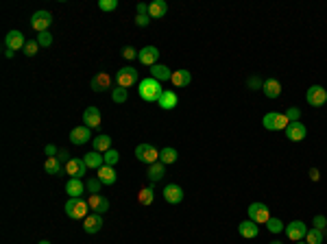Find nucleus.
Instances as JSON below:
<instances>
[{
	"label": "nucleus",
	"mask_w": 327,
	"mask_h": 244,
	"mask_svg": "<svg viewBox=\"0 0 327 244\" xmlns=\"http://www.w3.org/2000/svg\"><path fill=\"white\" fill-rule=\"evenodd\" d=\"M164 94V87L162 83L157 79H153V76H149V79H142L140 81V87H138V96L142 98L144 102H157L162 98Z\"/></svg>",
	"instance_id": "f257e3e1"
},
{
	"label": "nucleus",
	"mask_w": 327,
	"mask_h": 244,
	"mask_svg": "<svg viewBox=\"0 0 327 244\" xmlns=\"http://www.w3.org/2000/svg\"><path fill=\"white\" fill-rule=\"evenodd\" d=\"M66 216H70L72 220H85L90 216V205H87V201H83V198H68Z\"/></svg>",
	"instance_id": "f03ea898"
},
{
	"label": "nucleus",
	"mask_w": 327,
	"mask_h": 244,
	"mask_svg": "<svg viewBox=\"0 0 327 244\" xmlns=\"http://www.w3.org/2000/svg\"><path fill=\"white\" fill-rule=\"evenodd\" d=\"M262 124H264V129H268V131H286V126L290 124V122H288L286 114L271 111V114H266L264 118H262Z\"/></svg>",
	"instance_id": "7ed1b4c3"
},
{
	"label": "nucleus",
	"mask_w": 327,
	"mask_h": 244,
	"mask_svg": "<svg viewBox=\"0 0 327 244\" xmlns=\"http://www.w3.org/2000/svg\"><path fill=\"white\" fill-rule=\"evenodd\" d=\"M135 157H138L142 164L153 166V164L159 162V150L155 148L153 144H138L135 146Z\"/></svg>",
	"instance_id": "20e7f679"
},
{
	"label": "nucleus",
	"mask_w": 327,
	"mask_h": 244,
	"mask_svg": "<svg viewBox=\"0 0 327 244\" xmlns=\"http://www.w3.org/2000/svg\"><path fill=\"white\" fill-rule=\"evenodd\" d=\"M247 212H249V220H253L257 224H266L271 220V209L264 203H251Z\"/></svg>",
	"instance_id": "39448f33"
},
{
	"label": "nucleus",
	"mask_w": 327,
	"mask_h": 244,
	"mask_svg": "<svg viewBox=\"0 0 327 244\" xmlns=\"http://www.w3.org/2000/svg\"><path fill=\"white\" fill-rule=\"evenodd\" d=\"M138 83V70L135 68H131V66H125V68H120L118 70V74H116V85H120V87H131V85H135Z\"/></svg>",
	"instance_id": "423d86ee"
},
{
	"label": "nucleus",
	"mask_w": 327,
	"mask_h": 244,
	"mask_svg": "<svg viewBox=\"0 0 327 244\" xmlns=\"http://www.w3.org/2000/svg\"><path fill=\"white\" fill-rule=\"evenodd\" d=\"M305 100L310 102L312 107H323L325 102H327V90H325L323 85H312V87H307Z\"/></svg>",
	"instance_id": "0eeeda50"
},
{
	"label": "nucleus",
	"mask_w": 327,
	"mask_h": 244,
	"mask_svg": "<svg viewBox=\"0 0 327 244\" xmlns=\"http://www.w3.org/2000/svg\"><path fill=\"white\" fill-rule=\"evenodd\" d=\"M52 24V16L48 11H35L31 16V28L37 33H44L48 31V26Z\"/></svg>",
	"instance_id": "6e6552de"
},
{
	"label": "nucleus",
	"mask_w": 327,
	"mask_h": 244,
	"mask_svg": "<svg viewBox=\"0 0 327 244\" xmlns=\"http://www.w3.org/2000/svg\"><path fill=\"white\" fill-rule=\"evenodd\" d=\"M286 236L290 238V240H295V242H301L305 238V233H307V224L303 220H292L290 224H286Z\"/></svg>",
	"instance_id": "1a4fd4ad"
},
{
	"label": "nucleus",
	"mask_w": 327,
	"mask_h": 244,
	"mask_svg": "<svg viewBox=\"0 0 327 244\" xmlns=\"http://www.w3.org/2000/svg\"><path fill=\"white\" fill-rule=\"evenodd\" d=\"M305 135H307V129L301 122H290V124L286 126V138L290 140V142H303Z\"/></svg>",
	"instance_id": "9d476101"
},
{
	"label": "nucleus",
	"mask_w": 327,
	"mask_h": 244,
	"mask_svg": "<svg viewBox=\"0 0 327 244\" xmlns=\"http://www.w3.org/2000/svg\"><path fill=\"white\" fill-rule=\"evenodd\" d=\"M87 172V166L79 157H70V162L66 164V174H70V179H81Z\"/></svg>",
	"instance_id": "9b49d317"
},
{
	"label": "nucleus",
	"mask_w": 327,
	"mask_h": 244,
	"mask_svg": "<svg viewBox=\"0 0 327 244\" xmlns=\"http://www.w3.org/2000/svg\"><path fill=\"white\" fill-rule=\"evenodd\" d=\"M164 201L170 203V205H177L183 201V188L177 183H168L164 188Z\"/></svg>",
	"instance_id": "f8f14e48"
},
{
	"label": "nucleus",
	"mask_w": 327,
	"mask_h": 244,
	"mask_svg": "<svg viewBox=\"0 0 327 244\" xmlns=\"http://www.w3.org/2000/svg\"><path fill=\"white\" fill-rule=\"evenodd\" d=\"M26 46V40H24V35L20 31H9L7 33V37H4V48L7 50H20V48Z\"/></svg>",
	"instance_id": "ddd939ff"
},
{
	"label": "nucleus",
	"mask_w": 327,
	"mask_h": 244,
	"mask_svg": "<svg viewBox=\"0 0 327 244\" xmlns=\"http://www.w3.org/2000/svg\"><path fill=\"white\" fill-rule=\"evenodd\" d=\"M90 140H92V131H90V126L81 124V126H76V129H72V131H70V142H72V144L83 146V144L90 142Z\"/></svg>",
	"instance_id": "4468645a"
},
{
	"label": "nucleus",
	"mask_w": 327,
	"mask_h": 244,
	"mask_svg": "<svg viewBox=\"0 0 327 244\" xmlns=\"http://www.w3.org/2000/svg\"><path fill=\"white\" fill-rule=\"evenodd\" d=\"M138 59H140V63H144V66L153 68L155 63H157V59H159V50L155 46H144L142 50L138 52Z\"/></svg>",
	"instance_id": "2eb2a0df"
},
{
	"label": "nucleus",
	"mask_w": 327,
	"mask_h": 244,
	"mask_svg": "<svg viewBox=\"0 0 327 244\" xmlns=\"http://www.w3.org/2000/svg\"><path fill=\"white\" fill-rule=\"evenodd\" d=\"M85 201L94 214H105L107 209H109V201H107L105 196H101V194H90Z\"/></svg>",
	"instance_id": "dca6fc26"
},
{
	"label": "nucleus",
	"mask_w": 327,
	"mask_h": 244,
	"mask_svg": "<svg viewBox=\"0 0 327 244\" xmlns=\"http://www.w3.org/2000/svg\"><path fill=\"white\" fill-rule=\"evenodd\" d=\"M238 233H240L245 240H253V238L260 236V227H257V222L253 220H245L238 224Z\"/></svg>",
	"instance_id": "f3484780"
},
{
	"label": "nucleus",
	"mask_w": 327,
	"mask_h": 244,
	"mask_svg": "<svg viewBox=\"0 0 327 244\" xmlns=\"http://www.w3.org/2000/svg\"><path fill=\"white\" fill-rule=\"evenodd\" d=\"M83 229H85V233H99L102 229V214L92 212L90 216L83 220Z\"/></svg>",
	"instance_id": "a211bd4d"
},
{
	"label": "nucleus",
	"mask_w": 327,
	"mask_h": 244,
	"mask_svg": "<svg viewBox=\"0 0 327 244\" xmlns=\"http://www.w3.org/2000/svg\"><path fill=\"white\" fill-rule=\"evenodd\" d=\"M83 122H85V126H90V129H94V126H101V109L99 107H87L85 111H83Z\"/></svg>",
	"instance_id": "6ab92c4d"
},
{
	"label": "nucleus",
	"mask_w": 327,
	"mask_h": 244,
	"mask_svg": "<svg viewBox=\"0 0 327 244\" xmlns=\"http://www.w3.org/2000/svg\"><path fill=\"white\" fill-rule=\"evenodd\" d=\"M166 13H168V4H166L164 0H153V2L149 4V18L151 20H159V18H164Z\"/></svg>",
	"instance_id": "aec40b11"
},
{
	"label": "nucleus",
	"mask_w": 327,
	"mask_h": 244,
	"mask_svg": "<svg viewBox=\"0 0 327 244\" xmlns=\"http://www.w3.org/2000/svg\"><path fill=\"white\" fill-rule=\"evenodd\" d=\"M96 179H99L102 185H114L116 179H118V174H116L114 166H102V168H99V177Z\"/></svg>",
	"instance_id": "412c9836"
},
{
	"label": "nucleus",
	"mask_w": 327,
	"mask_h": 244,
	"mask_svg": "<svg viewBox=\"0 0 327 244\" xmlns=\"http://www.w3.org/2000/svg\"><path fill=\"white\" fill-rule=\"evenodd\" d=\"M109 87H111V76L107 72H101V74H96L92 79V90L94 92H107Z\"/></svg>",
	"instance_id": "4be33fe9"
},
{
	"label": "nucleus",
	"mask_w": 327,
	"mask_h": 244,
	"mask_svg": "<svg viewBox=\"0 0 327 244\" xmlns=\"http://www.w3.org/2000/svg\"><path fill=\"white\" fill-rule=\"evenodd\" d=\"M170 83H173L175 87H188L190 83H192V74H190L188 70H175L173 76H170Z\"/></svg>",
	"instance_id": "5701e85b"
},
{
	"label": "nucleus",
	"mask_w": 327,
	"mask_h": 244,
	"mask_svg": "<svg viewBox=\"0 0 327 244\" xmlns=\"http://www.w3.org/2000/svg\"><path fill=\"white\" fill-rule=\"evenodd\" d=\"M85 185H83L81 179H70L66 183V192L70 194V198H83V192H85Z\"/></svg>",
	"instance_id": "b1692460"
},
{
	"label": "nucleus",
	"mask_w": 327,
	"mask_h": 244,
	"mask_svg": "<svg viewBox=\"0 0 327 244\" xmlns=\"http://www.w3.org/2000/svg\"><path fill=\"white\" fill-rule=\"evenodd\" d=\"M44 170H46L48 174H55V177H61V174H66V166H63L57 157H48L46 164H44Z\"/></svg>",
	"instance_id": "393cba45"
},
{
	"label": "nucleus",
	"mask_w": 327,
	"mask_h": 244,
	"mask_svg": "<svg viewBox=\"0 0 327 244\" xmlns=\"http://www.w3.org/2000/svg\"><path fill=\"white\" fill-rule=\"evenodd\" d=\"M262 92H264L266 98H277V96L281 94V83L277 79H266L264 81V87H262Z\"/></svg>",
	"instance_id": "a878e982"
},
{
	"label": "nucleus",
	"mask_w": 327,
	"mask_h": 244,
	"mask_svg": "<svg viewBox=\"0 0 327 244\" xmlns=\"http://www.w3.org/2000/svg\"><path fill=\"white\" fill-rule=\"evenodd\" d=\"M177 102H179V98H177V94H175V92L164 90V94H162V98L157 100V105L162 107V109L170 111V109H175V107H177Z\"/></svg>",
	"instance_id": "bb28decb"
},
{
	"label": "nucleus",
	"mask_w": 327,
	"mask_h": 244,
	"mask_svg": "<svg viewBox=\"0 0 327 244\" xmlns=\"http://www.w3.org/2000/svg\"><path fill=\"white\" fill-rule=\"evenodd\" d=\"M83 162H85L87 168H94L99 170L105 166V159H102V153H99V150H92V153H87L85 157H83Z\"/></svg>",
	"instance_id": "cd10ccee"
},
{
	"label": "nucleus",
	"mask_w": 327,
	"mask_h": 244,
	"mask_svg": "<svg viewBox=\"0 0 327 244\" xmlns=\"http://www.w3.org/2000/svg\"><path fill=\"white\" fill-rule=\"evenodd\" d=\"M151 76H153V79H157L159 83H162V81H170L173 72H170V68L162 66V63H155V66L151 68Z\"/></svg>",
	"instance_id": "c85d7f7f"
},
{
	"label": "nucleus",
	"mask_w": 327,
	"mask_h": 244,
	"mask_svg": "<svg viewBox=\"0 0 327 244\" xmlns=\"http://www.w3.org/2000/svg\"><path fill=\"white\" fill-rule=\"evenodd\" d=\"M149 179H151V183H157V181H162L164 179V174H166V166L162 162H157V164H153V166H149Z\"/></svg>",
	"instance_id": "c756f323"
},
{
	"label": "nucleus",
	"mask_w": 327,
	"mask_h": 244,
	"mask_svg": "<svg viewBox=\"0 0 327 244\" xmlns=\"http://www.w3.org/2000/svg\"><path fill=\"white\" fill-rule=\"evenodd\" d=\"M179 159V153H177V148H170V146H166V148L159 150V162H162L164 166H170V164H175Z\"/></svg>",
	"instance_id": "7c9ffc66"
},
{
	"label": "nucleus",
	"mask_w": 327,
	"mask_h": 244,
	"mask_svg": "<svg viewBox=\"0 0 327 244\" xmlns=\"http://www.w3.org/2000/svg\"><path fill=\"white\" fill-rule=\"evenodd\" d=\"M92 142H94V150H99V153H107V150L111 148V138H109V135H105V133L96 135Z\"/></svg>",
	"instance_id": "2f4dec72"
},
{
	"label": "nucleus",
	"mask_w": 327,
	"mask_h": 244,
	"mask_svg": "<svg viewBox=\"0 0 327 244\" xmlns=\"http://www.w3.org/2000/svg\"><path fill=\"white\" fill-rule=\"evenodd\" d=\"M325 240V233L323 231H319V229H307V233H305V242L307 244H323Z\"/></svg>",
	"instance_id": "473e14b6"
},
{
	"label": "nucleus",
	"mask_w": 327,
	"mask_h": 244,
	"mask_svg": "<svg viewBox=\"0 0 327 244\" xmlns=\"http://www.w3.org/2000/svg\"><path fill=\"white\" fill-rule=\"evenodd\" d=\"M153 201H155V190L153 188L140 190V194H138V203L140 205H153Z\"/></svg>",
	"instance_id": "72a5a7b5"
},
{
	"label": "nucleus",
	"mask_w": 327,
	"mask_h": 244,
	"mask_svg": "<svg viewBox=\"0 0 327 244\" xmlns=\"http://www.w3.org/2000/svg\"><path fill=\"white\" fill-rule=\"evenodd\" d=\"M111 98H114V102H126V98H129V92L125 90V87H120V85H116L114 90H111Z\"/></svg>",
	"instance_id": "f704fd0d"
},
{
	"label": "nucleus",
	"mask_w": 327,
	"mask_h": 244,
	"mask_svg": "<svg viewBox=\"0 0 327 244\" xmlns=\"http://www.w3.org/2000/svg\"><path fill=\"white\" fill-rule=\"evenodd\" d=\"M102 159H105V166H116L118 159H120V155H118V150L109 148L107 153H102Z\"/></svg>",
	"instance_id": "c9c22d12"
},
{
	"label": "nucleus",
	"mask_w": 327,
	"mask_h": 244,
	"mask_svg": "<svg viewBox=\"0 0 327 244\" xmlns=\"http://www.w3.org/2000/svg\"><path fill=\"white\" fill-rule=\"evenodd\" d=\"M266 227H268V231H271V233H281L286 229L284 222H281L279 218H271V220L266 222Z\"/></svg>",
	"instance_id": "e433bc0d"
},
{
	"label": "nucleus",
	"mask_w": 327,
	"mask_h": 244,
	"mask_svg": "<svg viewBox=\"0 0 327 244\" xmlns=\"http://www.w3.org/2000/svg\"><path fill=\"white\" fill-rule=\"evenodd\" d=\"M37 48H40L37 40H28L26 46H24V55H26V57H35L37 55Z\"/></svg>",
	"instance_id": "4c0bfd02"
},
{
	"label": "nucleus",
	"mask_w": 327,
	"mask_h": 244,
	"mask_svg": "<svg viewBox=\"0 0 327 244\" xmlns=\"http://www.w3.org/2000/svg\"><path fill=\"white\" fill-rule=\"evenodd\" d=\"M284 114H286L288 122H299V118H301V109H297V107H288Z\"/></svg>",
	"instance_id": "58836bf2"
},
{
	"label": "nucleus",
	"mask_w": 327,
	"mask_h": 244,
	"mask_svg": "<svg viewBox=\"0 0 327 244\" xmlns=\"http://www.w3.org/2000/svg\"><path fill=\"white\" fill-rule=\"evenodd\" d=\"M37 44L40 46H44V48H48L52 44V35L48 31H44V33H37Z\"/></svg>",
	"instance_id": "ea45409f"
},
{
	"label": "nucleus",
	"mask_w": 327,
	"mask_h": 244,
	"mask_svg": "<svg viewBox=\"0 0 327 244\" xmlns=\"http://www.w3.org/2000/svg\"><path fill=\"white\" fill-rule=\"evenodd\" d=\"M312 224H314V229H319V231H323L327 233V218L325 216H314V220H312Z\"/></svg>",
	"instance_id": "a19ab883"
},
{
	"label": "nucleus",
	"mask_w": 327,
	"mask_h": 244,
	"mask_svg": "<svg viewBox=\"0 0 327 244\" xmlns=\"http://www.w3.org/2000/svg\"><path fill=\"white\" fill-rule=\"evenodd\" d=\"M116 7H118V0H99L101 11H114Z\"/></svg>",
	"instance_id": "79ce46f5"
},
{
	"label": "nucleus",
	"mask_w": 327,
	"mask_h": 244,
	"mask_svg": "<svg viewBox=\"0 0 327 244\" xmlns=\"http://www.w3.org/2000/svg\"><path fill=\"white\" fill-rule=\"evenodd\" d=\"M101 181H99V179H90V181H87L85 183V188H87V192H90V194H99L101 192Z\"/></svg>",
	"instance_id": "37998d69"
},
{
	"label": "nucleus",
	"mask_w": 327,
	"mask_h": 244,
	"mask_svg": "<svg viewBox=\"0 0 327 244\" xmlns=\"http://www.w3.org/2000/svg\"><path fill=\"white\" fill-rule=\"evenodd\" d=\"M262 87H264V81L260 76H251L249 79V90H262Z\"/></svg>",
	"instance_id": "c03bdc74"
},
{
	"label": "nucleus",
	"mask_w": 327,
	"mask_h": 244,
	"mask_svg": "<svg viewBox=\"0 0 327 244\" xmlns=\"http://www.w3.org/2000/svg\"><path fill=\"white\" fill-rule=\"evenodd\" d=\"M138 52H140V50H135L133 46H125L123 57H125V59H135V57H138Z\"/></svg>",
	"instance_id": "a18cd8bd"
},
{
	"label": "nucleus",
	"mask_w": 327,
	"mask_h": 244,
	"mask_svg": "<svg viewBox=\"0 0 327 244\" xmlns=\"http://www.w3.org/2000/svg\"><path fill=\"white\" fill-rule=\"evenodd\" d=\"M44 153H46V157H57L59 148H57L55 144H46V146H44Z\"/></svg>",
	"instance_id": "49530a36"
},
{
	"label": "nucleus",
	"mask_w": 327,
	"mask_h": 244,
	"mask_svg": "<svg viewBox=\"0 0 327 244\" xmlns=\"http://www.w3.org/2000/svg\"><path fill=\"white\" fill-rule=\"evenodd\" d=\"M149 24H151V18L149 16H135V26L144 28V26H149Z\"/></svg>",
	"instance_id": "de8ad7c7"
},
{
	"label": "nucleus",
	"mask_w": 327,
	"mask_h": 244,
	"mask_svg": "<svg viewBox=\"0 0 327 244\" xmlns=\"http://www.w3.org/2000/svg\"><path fill=\"white\" fill-rule=\"evenodd\" d=\"M68 157H70V155H68V150H63V148H59V153H57V159H59V162L63 164V162H70V159H68Z\"/></svg>",
	"instance_id": "09e8293b"
},
{
	"label": "nucleus",
	"mask_w": 327,
	"mask_h": 244,
	"mask_svg": "<svg viewBox=\"0 0 327 244\" xmlns=\"http://www.w3.org/2000/svg\"><path fill=\"white\" fill-rule=\"evenodd\" d=\"M138 16H149V4H144V2L138 4Z\"/></svg>",
	"instance_id": "8fccbe9b"
},
{
	"label": "nucleus",
	"mask_w": 327,
	"mask_h": 244,
	"mask_svg": "<svg viewBox=\"0 0 327 244\" xmlns=\"http://www.w3.org/2000/svg\"><path fill=\"white\" fill-rule=\"evenodd\" d=\"M319 177H321L319 170H316V168H310V179H312V181H319Z\"/></svg>",
	"instance_id": "3c124183"
},
{
	"label": "nucleus",
	"mask_w": 327,
	"mask_h": 244,
	"mask_svg": "<svg viewBox=\"0 0 327 244\" xmlns=\"http://www.w3.org/2000/svg\"><path fill=\"white\" fill-rule=\"evenodd\" d=\"M4 57H7V59H11V57H13V50H7V48H4Z\"/></svg>",
	"instance_id": "603ef678"
},
{
	"label": "nucleus",
	"mask_w": 327,
	"mask_h": 244,
	"mask_svg": "<svg viewBox=\"0 0 327 244\" xmlns=\"http://www.w3.org/2000/svg\"><path fill=\"white\" fill-rule=\"evenodd\" d=\"M268 244H281L279 240H273V242H268Z\"/></svg>",
	"instance_id": "864d4df0"
},
{
	"label": "nucleus",
	"mask_w": 327,
	"mask_h": 244,
	"mask_svg": "<svg viewBox=\"0 0 327 244\" xmlns=\"http://www.w3.org/2000/svg\"><path fill=\"white\" fill-rule=\"evenodd\" d=\"M40 244H50V242H48V240H42V242H40Z\"/></svg>",
	"instance_id": "5fc2aeb1"
},
{
	"label": "nucleus",
	"mask_w": 327,
	"mask_h": 244,
	"mask_svg": "<svg viewBox=\"0 0 327 244\" xmlns=\"http://www.w3.org/2000/svg\"><path fill=\"white\" fill-rule=\"evenodd\" d=\"M299 244H307V242H299Z\"/></svg>",
	"instance_id": "6e6d98bb"
}]
</instances>
